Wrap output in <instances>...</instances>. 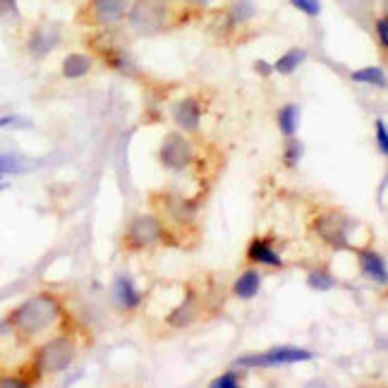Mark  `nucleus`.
I'll list each match as a JSON object with an SVG mask.
<instances>
[{"label":"nucleus","instance_id":"423d86ee","mask_svg":"<svg viewBox=\"0 0 388 388\" xmlns=\"http://www.w3.org/2000/svg\"><path fill=\"white\" fill-rule=\"evenodd\" d=\"M314 360V353L305 348H292V345H278L271 348L264 355H244L237 357L235 364L240 366H280V364H297V362H310Z\"/></svg>","mask_w":388,"mask_h":388},{"label":"nucleus","instance_id":"0eeeda50","mask_svg":"<svg viewBox=\"0 0 388 388\" xmlns=\"http://www.w3.org/2000/svg\"><path fill=\"white\" fill-rule=\"evenodd\" d=\"M163 233H166V228H163V223L158 221L156 216L142 214L130 223L125 242L130 244V249H146V247H153V244L161 242Z\"/></svg>","mask_w":388,"mask_h":388},{"label":"nucleus","instance_id":"9b49d317","mask_svg":"<svg viewBox=\"0 0 388 388\" xmlns=\"http://www.w3.org/2000/svg\"><path fill=\"white\" fill-rule=\"evenodd\" d=\"M247 259L252 264H262V267H271V269H283L285 267L283 257L276 252L273 242H271L269 237H257V240L249 242Z\"/></svg>","mask_w":388,"mask_h":388},{"label":"nucleus","instance_id":"f8f14e48","mask_svg":"<svg viewBox=\"0 0 388 388\" xmlns=\"http://www.w3.org/2000/svg\"><path fill=\"white\" fill-rule=\"evenodd\" d=\"M113 300L120 310H137L142 305V292L135 288V280L127 273L113 280Z\"/></svg>","mask_w":388,"mask_h":388},{"label":"nucleus","instance_id":"f257e3e1","mask_svg":"<svg viewBox=\"0 0 388 388\" xmlns=\"http://www.w3.org/2000/svg\"><path fill=\"white\" fill-rule=\"evenodd\" d=\"M62 317V305L51 292H39V295L24 300L19 307H15L8 317L10 331L19 340H31L56 326Z\"/></svg>","mask_w":388,"mask_h":388},{"label":"nucleus","instance_id":"473e14b6","mask_svg":"<svg viewBox=\"0 0 388 388\" xmlns=\"http://www.w3.org/2000/svg\"><path fill=\"white\" fill-rule=\"evenodd\" d=\"M3 189H8V183H0V192H3Z\"/></svg>","mask_w":388,"mask_h":388},{"label":"nucleus","instance_id":"b1692460","mask_svg":"<svg viewBox=\"0 0 388 388\" xmlns=\"http://www.w3.org/2000/svg\"><path fill=\"white\" fill-rule=\"evenodd\" d=\"M0 19H5V22H19L22 19L17 0H0Z\"/></svg>","mask_w":388,"mask_h":388},{"label":"nucleus","instance_id":"f3484780","mask_svg":"<svg viewBox=\"0 0 388 388\" xmlns=\"http://www.w3.org/2000/svg\"><path fill=\"white\" fill-rule=\"evenodd\" d=\"M305 60H307V51L305 49H290L288 53H283V56H280L278 60L273 62V72L288 77V74L295 72Z\"/></svg>","mask_w":388,"mask_h":388},{"label":"nucleus","instance_id":"5701e85b","mask_svg":"<svg viewBox=\"0 0 388 388\" xmlns=\"http://www.w3.org/2000/svg\"><path fill=\"white\" fill-rule=\"evenodd\" d=\"M288 146H285V166H297L302 158V153H305V144H302L300 140H295V137H288Z\"/></svg>","mask_w":388,"mask_h":388},{"label":"nucleus","instance_id":"72a5a7b5","mask_svg":"<svg viewBox=\"0 0 388 388\" xmlns=\"http://www.w3.org/2000/svg\"><path fill=\"white\" fill-rule=\"evenodd\" d=\"M0 183H3V180H0Z\"/></svg>","mask_w":388,"mask_h":388},{"label":"nucleus","instance_id":"4468645a","mask_svg":"<svg viewBox=\"0 0 388 388\" xmlns=\"http://www.w3.org/2000/svg\"><path fill=\"white\" fill-rule=\"evenodd\" d=\"M259 290H262V276L254 269L242 271L235 283H233V292H235V297H240V300H254V297L259 295Z\"/></svg>","mask_w":388,"mask_h":388},{"label":"nucleus","instance_id":"7c9ffc66","mask_svg":"<svg viewBox=\"0 0 388 388\" xmlns=\"http://www.w3.org/2000/svg\"><path fill=\"white\" fill-rule=\"evenodd\" d=\"M254 72L262 74V77H271V74H273V65L267 60H257L254 62Z\"/></svg>","mask_w":388,"mask_h":388},{"label":"nucleus","instance_id":"393cba45","mask_svg":"<svg viewBox=\"0 0 388 388\" xmlns=\"http://www.w3.org/2000/svg\"><path fill=\"white\" fill-rule=\"evenodd\" d=\"M242 386V376L237 371H226V374L216 376L211 381V388H240Z\"/></svg>","mask_w":388,"mask_h":388},{"label":"nucleus","instance_id":"9d476101","mask_svg":"<svg viewBox=\"0 0 388 388\" xmlns=\"http://www.w3.org/2000/svg\"><path fill=\"white\" fill-rule=\"evenodd\" d=\"M132 0H92L89 10H92V19L96 24L110 26L118 24L130 10Z\"/></svg>","mask_w":388,"mask_h":388},{"label":"nucleus","instance_id":"c85d7f7f","mask_svg":"<svg viewBox=\"0 0 388 388\" xmlns=\"http://www.w3.org/2000/svg\"><path fill=\"white\" fill-rule=\"evenodd\" d=\"M31 122L29 120H24V118H19L17 113H8V115H3L0 118V130L3 127H29Z\"/></svg>","mask_w":388,"mask_h":388},{"label":"nucleus","instance_id":"aec40b11","mask_svg":"<svg viewBox=\"0 0 388 388\" xmlns=\"http://www.w3.org/2000/svg\"><path fill=\"white\" fill-rule=\"evenodd\" d=\"M254 15H257V5H254V0H235L230 12H228V19H230L233 26H237V24L249 22Z\"/></svg>","mask_w":388,"mask_h":388},{"label":"nucleus","instance_id":"bb28decb","mask_svg":"<svg viewBox=\"0 0 388 388\" xmlns=\"http://www.w3.org/2000/svg\"><path fill=\"white\" fill-rule=\"evenodd\" d=\"M376 127V149H379L381 156H386L388 153V125L384 118H379L374 122Z\"/></svg>","mask_w":388,"mask_h":388},{"label":"nucleus","instance_id":"ddd939ff","mask_svg":"<svg viewBox=\"0 0 388 388\" xmlns=\"http://www.w3.org/2000/svg\"><path fill=\"white\" fill-rule=\"evenodd\" d=\"M360 267H362V273L366 278H371L374 283H379V285L388 283L386 262L379 252H374V249H360Z\"/></svg>","mask_w":388,"mask_h":388},{"label":"nucleus","instance_id":"7ed1b4c3","mask_svg":"<svg viewBox=\"0 0 388 388\" xmlns=\"http://www.w3.org/2000/svg\"><path fill=\"white\" fill-rule=\"evenodd\" d=\"M170 10L166 0H135L127 10V22L140 36H153L166 29Z\"/></svg>","mask_w":388,"mask_h":388},{"label":"nucleus","instance_id":"f03ea898","mask_svg":"<svg viewBox=\"0 0 388 388\" xmlns=\"http://www.w3.org/2000/svg\"><path fill=\"white\" fill-rule=\"evenodd\" d=\"M74 357H77V345L70 336H58L46 340L44 345H39L34 353V369L36 379L44 374H60V371L70 369Z\"/></svg>","mask_w":388,"mask_h":388},{"label":"nucleus","instance_id":"412c9836","mask_svg":"<svg viewBox=\"0 0 388 388\" xmlns=\"http://www.w3.org/2000/svg\"><path fill=\"white\" fill-rule=\"evenodd\" d=\"M26 173V161L19 153L0 151V175H19Z\"/></svg>","mask_w":388,"mask_h":388},{"label":"nucleus","instance_id":"39448f33","mask_svg":"<svg viewBox=\"0 0 388 388\" xmlns=\"http://www.w3.org/2000/svg\"><path fill=\"white\" fill-rule=\"evenodd\" d=\"M158 158H161L163 168L178 173V170H185L194 163V146L185 135L170 132V135L163 137L161 149H158Z\"/></svg>","mask_w":388,"mask_h":388},{"label":"nucleus","instance_id":"6e6552de","mask_svg":"<svg viewBox=\"0 0 388 388\" xmlns=\"http://www.w3.org/2000/svg\"><path fill=\"white\" fill-rule=\"evenodd\" d=\"M60 46V26L53 22H39L26 36V51L31 58L41 60Z\"/></svg>","mask_w":388,"mask_h":388},{"label":"nucleus","instance_id":"dca6fc26","mask_svg":"<svg viewBox=\"0 0 388 388\" xmlns=\"http://www.w3.org/2000/svg\"><path fill=\"white\" fill-rule=\"evenodd\" d=\"M92 70V58L87 53H70L62 60V77L65 79H82Z\"/></svg>","mask_w":388,"mask_h":388},{"label":"nucleus","instance_id":"a211bd4d","mask_svg":"<svg viewBox=\"0 0 388 388\" xmlns=\"http://www.w3.org/2000/svg\"><path fill=\"white\" fill-rule=\"evenodd\" d=\"M350 79L357 84H369V87H379V89H386L388 79H386V70L384 67H362V70H355L350 72Z\"/></svg>","mask_w":388,"mask_h":388},{"label":"nucleus","instance_id":"6ab92c4d","mask_svg":"<svg viewBox=\"0 0 388 388\" xmlns=\"http://www.w3.org/2000/svg\"><path fill=\"white\" fill-rule=\"evenodd\" d=\"M278 127L285 137H295L297 127H300V108L295 103H288L278 108Z\"/></svg>","mask_w":388,"mask_h":388},{"label":"nucleus","instance_id":"2eb2a0df","mask_svg":"<svg viewBox=\"0 0 388 388\" xmlns=\"http://www.w3.org/2000/svg\"><path fill=\"white\" fill-rule=\"evenodd\" d=\"M196 317H199V310H196V297L192 295V292H189L187 300H185L183 305L175 307V310L170 312L168 323L173 328H185V326H189V323H194Z\"/></svg>","mask_w":388,"mask_h":388},{"label":"nucleus","instance_id":"20e7f679","mask_svg":"<svg viewBox=\"0 0 388 388\" xmlns=\"http://www.w3.org/2000/svg\"><path fill=\"white\" fill-rule=\"evenodd\" d=\"M350 230H353V221L338 209H328L317 216L314 233L321 237L328 247L333 249H350Z\"/></svg>","mask_w":388,"mask_h":388},{"label":"nucleus","instance_id":"4be33fe9","mask_svg":"<svg viewBox=\"0 0 388 388\" xmlns=\"http://www.w3.org/2000/svg\"><path fill=\"white\" fill-rule=\"evenodd\" d=\"M307 285H310L312 290H333V285H336V278H333L331 273H328L326 269H314L310 271V276H307Z\"/></svg>","mask_w":388,"mask_h":388},{"label":"nucleus","instance_id":"a878e982","mask_svg":"<svg viewBox=\"0 0 388 388\" xmlns=\"http://www.w3.org/2000/svg\"><path fill=\"white\" fill-rule=\"evenodd\" d=\"M290 5L305 12L307 17H319V12H321V0H290Z\"/></svg>","mask_w":388,"mask_h":388},{"label":"nucleus","instance_id":"2f4dec72","mask_svg":"<svg viewBox=\"0 0 388 388\" xmlns=\"http://www.w3.org/2000/svg\"><path fill=\"white\" fill-rule=\"evenodd\" d=\"M192 3H196V5H209L211 0H192Z\"/></svg>","mask_w":388,"mask_h":388},{"label":"nucleus","instance_id":"cd10ccee","mask_svg":"<svg viewBox=\"0 0 388 388\" xmlns=\"http://www.w3.org/2000/svg\"><path fill=\"white\" fill-rule=\"evenodd\" d=\"M374 31H376V39H379L381 49L388 51V19L386 17H376L374 19Z\"/></svg>","mask_w":388,"mask_h":388},{"label":"nucleus","instance_id":"c756f323","mask_svg":"<svg viewBox=\"0 0 388 388\" xmlns=\"http://www.w3.org/2000/svg\"><path fill=\"white\" fill-rule=\"evenodd\" d=\"M31 381L22 379V376H0V388H26Z\"/></svg>","mask_w":388,"mask_h":388},{"label":"nucleus","instance_id":"1a4fd4ad","mask_svg":"<svg viewBox=\"0 0 388 388\" xmlns=\"http://www.w3.org/2000/svg\"><path fill=\"white\" fill-rule=\"evenodd\" d=\"M173 120H175V125L180 127L183 132H199V125H201V103L196 101L194 96H185V99H180L178 103L173 106Z\"/></svg>","mask_w":388,"mask_h":388}]
</instances>
